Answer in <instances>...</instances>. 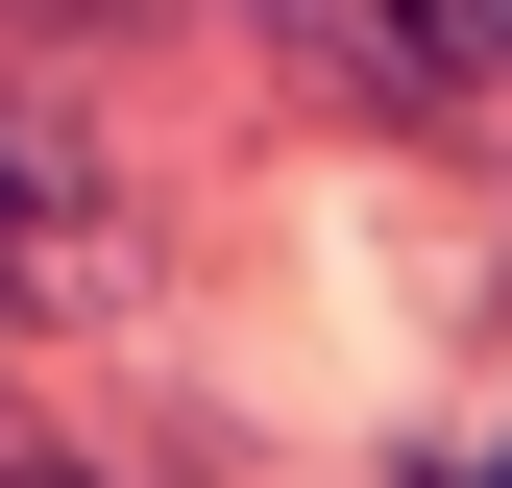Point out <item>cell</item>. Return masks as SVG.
Listing matches in <instances>:
<instances>
[{
  "label": "cell",
  "mask_w": 512,
  "mask_h": 488,
  "mask_svg": "<svg viewBox=\"0 0 512 488\" xmlns=\"http://www.w3.org/2000/svg\"><path fill=\"white\" fill-rule=\"evenodd\" d=\"M122 293V196L74 171V122L0 98V318H98Z\"/></svg>",
  "instance_id": "1"
},
{
  "label": "cell",
  "mask_w": 512,
  "mask_h": 488,
  "mask_svg": "<svg viewBox=\"0 0 512 488\" xmlns=\"http://www.w3.org/2000/svg\"><path fill=\"white\" fill-rule=\"evenodd\" d=\"M317 49H342L366 98H488L512 74V0H293Z\"/></svg>",
  "instance_id": "2"
},
{
  "label": "cell",
  "mask_w": 512,
  "mask_h": 488,
  "mask_svg": "<svg viewBox=\"0 0 512 488\" xmlns=\"http://www.w3.org/2000/svg\"><path fill=\"white\" fill-rule=\"evenodd\" d=\"M488 488H512V464H488Z\"/></svg>",
  "instance_id": "3"
}]
</instances>
